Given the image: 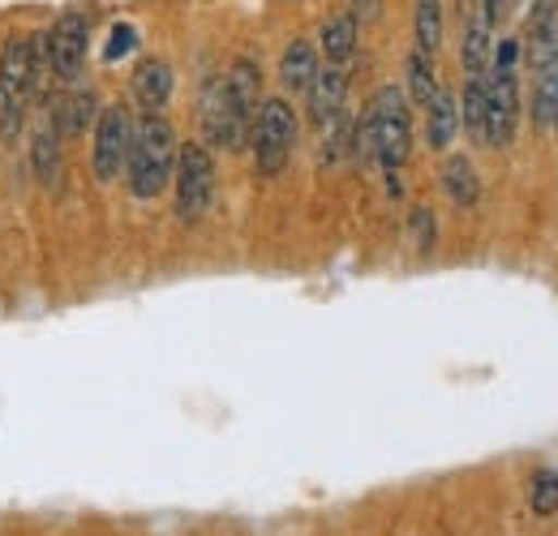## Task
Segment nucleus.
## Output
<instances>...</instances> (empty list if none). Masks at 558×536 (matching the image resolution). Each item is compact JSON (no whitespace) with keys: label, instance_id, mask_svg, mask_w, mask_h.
Instances as JSON below:
<instances>
[{"label":"nucleus","instance_id":"nucleus-5","mask_svg":"<svg viewBox=\"0 0 558 536\" xmlns=\"http://www.w3.org/2000/svg\"><path fill=\"white\" fill-rule=\"evenodd\" d=\"M177 219L181 223H198L215 206V155L207 142H185L177 150Z\"/></svg>","mask_w":558,"mask_h":536},{"label":"nucleus","instance_id":"nucleus-6","mask_svg":"<svg viewBox=\"0 0 558 536\" xmlns=\"http://www.w3.org/2000/svg\"><path fill=\"white\" fill-rule=\"evenodd\" d=\"M130 142H134V117L121 103H108L95 121V146H90V172L99 185H112L125 172Z\"/></svg>","mask_w":558,"mask_h":536},{"label":"nucleus","instance_id":"nucleus-12","mask_svg":"<svg viewBox=\"0 0 558 536\" xmlns=\"http://www.w3.org/2000/svg\"><path fill=\"white\" fill-rule=\"evenodd\" d=\"M99 95L95 90H70L65 99L52 103V130L61 137H82L86 130H95L99 121Z\"/></svg>","mask_w":558,"mask_h":536},{"label":"nucleus","instance_id":"nucleus-4","mask_svg":"<svg viewBox=\"0 0 558 536\" xmlns=\"http://www.w3.org/2000/svg\"><path fill=\"white\" fill-rule=\"evenodd\" d=\"M250 146H254V163L263 176H279L292 159V146H296V112L288 99H263L258 117H254V134H250Z\"/></svg>","mask_w":558,"mask_h":536},{"label":"nucleus","instance_id":"nucleus-29","mask_svg":"<svg viewBox=\"0 0 558 536\" xmlns=\"http://www.w3.org/2000/svg\"><path fill=\"white\" fill-rule=\"evenodd\" d=\"M502 9H507V0H486V17H489V26H498V17H502Z\"/></svg>","mask_w":558,"mask_h":536},{"label":"nucleus","instance_id":"nucleus-11","mask_svg":"<svg viewBox=\"0 0 558 536\" xmlns=\"http://www.w3.org/2000/svg\"><path fill=\"white\" fill-rule=\"evenodd\" d=\"M130 90H134V103H138L142 112H163V108L172 103L177 73H172V65H168V61L146 57V61H138V69H134Z\"/></svg>","mask_w":558,"mask_h":536},{"label":"nucleus","instance_id":"nucleus-23","mask_svg":"<svg viewBox=\"0 0 558 536\" xmlns=\"http://www.w3.org/2000/svg\"><path fill=\"white\" fill-rule=\"evenodd\" d=\"M529 507H533V515H555L558 511V468H542L537 476H533Z\"/></svg>","mask_w":558,"mask_h":536},{"label":"nucleus","instance_id":"nucleus-26","mask_svg":"<svg viewBox=\"0 0 558 536\" xmlns=\"http://www.w3.org/2000/svg\"><path fill=\"white\" fill-rule=\"evenodd\" d=\"M22 130V103L17 99H9V95H0V137L4 142H13Z\"/></svg>","mask_w":558,"mask_h":536},{"label":"nucleus","instance_id":"nucleus-16","mask_svg":"<svg viewBox=\"0 0 558 536\" xmlns=\"http://www.w3.org/2000/svg\"><path fill=\"white\" fill-rule=\"evenodd\" d=\"M442 194L451 198V206H460V210H473V206L482 202V176H477L473 159L451 155V159L442 163Z\"/></svg>","mask_w":558,"mask_h":536},{"label":"nucleus","instance_id":"nucleus-1","mask_svg":"<svg viewBox=\"0 0 558 536\" xmlns=\"http://www.w3.org/2000/svg\"><path fill=\"white\" fill-rule=\"evenodd\" d=\"M177 130L163 112H142L134 121V142H130V159H125V181L130 194L138 202H155L172 172H177Z\"/></svg>","mask_w":558,"mask_h":536},{"label":"nucleus","instance_id":"nucleus-25","mask_svg":"<svg viewBox=\"0 0 558 536\" xmlns=\"http://www.w3.org/2000/svg\"><path fill=\"white\" fill-rule=\"evenodd\" d=\"M134 48H138V26H130V22H117V26H112V35H108L104 61H121V57H130Z\"/></svg>","mask_w":558,"mask_h":536},{"label":"nucleus","instance_id":"nucleus-18","mask_svg":"<svg viewBox=\"0 0 558 536\" xmlns=\"http://www.w3.org/2000/svg\"><path fill=\"white\" fill-rule=\"evenodd\" d=\"M61 142H65V137L57 134L52 125L35 130V137H31V163H35V176H39L44 185H57L61 172H65V150H61Z\"/></svg>","mask_w":558,"mask_h":536},{"label":"nucleus","instance_id":"nucleus-24","mask_svg":"<svg viewBox=\"0 0 558 536\" xmlns=\"http://www.w3.org/2000/svg\"><path fill=\"white\" fill-rule=\"evenodd\" d=\"M409 236L417 241L421 254H429V249H434V241H438V223H434L429 206H413V210H409Z\"/></svg>","mask_w":558,"mask_h":536},{"label":"nucleus","instance_id":"nucleus-19","mask_svg":"<svg viewBox=\"0 0 558 536\" xmlns=\"http://www.w3.org/2000/svg\"><path fill=\"white\" fill-rule=\"evenodd\" d=\"M456 103H460V125H464V134L486 146V77H469V82H464V95H460Z\"/></svg>","mask_w":558,"mask_h":536},{"label":"nucleus","instance_id":"nucleus-20","mask_svg":"<svg viewBox=\"0 0 558 536\" xmlns=\"http://www.w3.org/2000/svg\"><path fill=\"white\" fill-rule=\"evenodd\" d=\"M442 26H447V13H442V0H417L413 9V35H417L421 52H438L442 48Z\"/></svg>","mask_w":558,"mask_h":536},{"label":"nucleus","instance_id":"nucleus-22","mask_svg":"<svg viewBox=\"0 0 558 536\" xmlns=\"http://www.w3.org/2000/svg\"><path fill=\"white\" fill-rule=\"evenodd\" d=\"M533 117H537L542 130H558V57L542 65L537 95H533Z\"/></svg>","mask_w":558,"mask_h":536},{"label":"nucleus","instance_id":"nucleus-14","mask_svg":"<svg viewBox=\"0 0 558 536\" xmlns=\"http://www.w3.org/2000/svg\"><path fill=\"white\" fill-rule=\"evenodd\" d=\"M460 134V103L447 86H438V95L425 103V142L429 150H447Z\"/></svg>","mask_w":558,"mask_h":536},{"label":"nucleus","instance_id":"nucleus-13","mask_svg":"<svg viewBox=\"0 0 558 536\" xmlns=\"http://www.w3.org/2000/svg\"><path fill=\"white\" fill-rule=\"evenodd\" d=\"M318 69H323L318 65V48L310 39H292L283 48V57H279V82H283L288 95H305L314 86Z\"/></svg>","mask_w":558,"mask_h":536},{"label":"nucleus","instance_id":"nucleus-27","mask_svg":"<svg viewBox=\"0 0 558 536\" xmlns=\"http://www.w3.org/2000/svg\"><path fill=\"white\" fill-rule=\"evenodd\" d=\"M555 13H558V0H537V4H533V13H529V35H533L537 26H546Z\"/></svg>","mask_w":558,"mask_h":536},{"label":"nucleus","instance_id":"nucleus-21","mask_svg":"<svg viewBox=\"0 0 558 536\" xmlns=\"http://www.w3.org/2000/svg\"><path fill=\"white\" fill-rule=\"evenodd\" d=\"M404 69H409V90H404V95H409V103H413V108H425V103L438 95L434 57H429V52H421V48H413V52H409V65Z\"/></svg>","mask_w":558,"mask_h":536},{"label":"nucleus","instance_id":"nucleus-2","mask_svg":"<svg viewBox=\"0 0 558 536\" xmlns=\"http://www.w3.org/2000/svg\"><path fill=\"white\" fill-rule=\"evenodd\" d=\"M515 65H520V39H502L489 57L486 77V146H511L515 125H520V82H515Z\"/></svg>","mask_w":558,"mask_h":536},{"label":"nucleus","instance_id":"nucleus-3","mask_svg":"<svg viewBox=\"0 0 558 536\" xmlns=\"http://www.w3.org/2000/svg\"><path fill=\"white\" fill-rule=\"evenodd\" d=\"M374 112V159L383 163V172H400L413 155V103L400 86H383L369 99Z\"/></svg>","mask_w":558,"mask_h":536},{"label":"nucleus","instance_id":"nucleus-10","mask_svg":"<svg viewBox=\"0 0 558 536\" xmlns=\"http://www.w3.org/2000/svg\"><path fill=\"white\" fill-rule=\"evenodd\" d=\"M305 95H310V121H314L318 130L331 125V121L344 112V99H349V69L344 65L318 69V77H314V86H310Z\"/></svg>","mask_w":558,"mask_h":536},{"label":"nucleus","instance_id":"nucleus-28","mask_svg":"<svg viewBox=\"0 0 558 536\" xmlns=\"http://www.w3.org/2000/svg\"><path fill=\"white\" fill-rule=\"evenodd\" d=\"M456 13H460V22H469V17H477V13L486 17V0H456Z\"/></svg>","mask_w":558,"mask_h":536},{"label":"nucleus","instance_id":"nucleus-7","mask_svg":"<svg viewBox=\"0 0 558 536\" xmlns=\"http://www.w3.org/2000/svg\"><path fill=\"white\" fill-rule=\"evenodd\" d=\"M86 48H90V22L86 13H61L48 31H44V57L57 82L73 86L86 65Z\"/></svg>","mask_w":558,"mask_h":536},{"label":"nucleus","instance_id":"nucleus-9","mask_svg":"<svg viewBox=\"0 0 558 536\" xmlns=\"http://www.w3.org/2000/svg\"><path fill=\"white\" fill-rule=\"evenodd\" d=\"M198 121H203V137L219 150H245L250 146V125L232 112L228 103V90H223V77H210L203 86V99H198Z\"/></svg>","mask_w":558,"mask_h":536},{"label":"nucleus","instance_id":"nucleus-15","mask_svg":"<svg viewBox=\"0 0 558 536\" xmlns=\"http://www.w3.org/2000/svg\"><path fill=\"white\" fill-rule=\"evenodd\" d=\"M356 35H361V22L352 17V9H344V13H336V17L323 22L318 48H323L327 65H349L352 52H356Z\"/></svg>","mask_w":558,"mask_h":536},{"label":"nucleus","instance_id":"nucleus-17","mask_svg":"<svg viewBox=\"0 0 558 536\" xmlns=\"http://www.w3.org/2000/svg\"><path fill=\"white\" fill-rule=\"evenodd\" d=\"M489 26L486 17L477 13V17H469L464 22V39H460V65L469 77H482L489 69V57H494V39H489Z\"/></svg>","mask_w":558,"mask_h":536},{"label":"nucleus","instance_id":"nucleus-8","mask_svg":"<svg viewBox=\"0 0 558 536\" xmlns=\"http://www.w3.org/2000/svg\"><path fill=\"white\" fill-rule=\"evenodd\" d=\"M48 69L44 57V35H13L0 48V95L26 103L39 86V73Z\"/></svg>","mask_w":558,"mask_h":536}]
</instances>
